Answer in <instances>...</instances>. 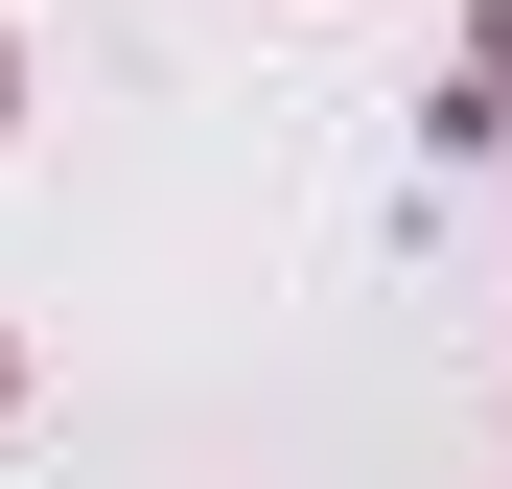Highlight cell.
I'll use <instances>...</instances> for the list:
<instances>
[{
    "mask_svg": "<svg viewBox=\"0 0 512 489\" xmlns=\"http://www.w3.org/2000/svg\"><path fill=\"white\" fill-rule=\"evenodd\" d=\"M466 94H489V163H512V0H489V24H466Z\"/></svg>",
    "mask_w": 512,
    "mask_h": 489,
    "instance_id": "6da1fadb",
    "label": "cell"
},
{
    "mask_svg": "<svg viewBox=\"0 0 512 489\" xmlns=\"http://www.w3.org/2000/svg\"><path fill=\"white\" fill-rule=\"evenodd\" d=\"M0 420H24V350H0Z\"/></svg>",
    "mask_w": 512,
    "mask_h": 489,
    "instance_id": "7a4b0ae2",
    "label": "cell"
},
{
    "mask_svg": "<svg viewBox=\"0 0 512 489\" xmlns=\"http://www.w3.org/2000/svg\"><path fill=\"white\" fill-rule=\"evenodd\" d=\"M0 117H24V47H0Z\"/></svg>",
    "mask_w": 512,
    "mask_h": 489,
    "instance_id": "3957f363",
    "label": "cell"
}]
</instances>
